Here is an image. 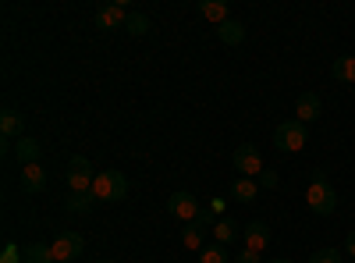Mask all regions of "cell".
<instances>
[{
  "instance_id": "30bf717a",
  "label": "cell",
  "mask_w": 355,
  "mask_h": 263,
  "mask_svg": "<svg viewBox=\"0 0 355 263\" xmlns=\"http://www.w3.org/2000/svg\"><path fill=\"white\" fill-rule=\"evenodd\" d=\"M295 114H299V121H302V125H313L320 114H323V100H320L316 93L306 90V93L299 96V103H295Z\"/></svg>"
},
{
  "instance_id": "9c48e42d",
  "label": "cell",
  "mask_w": 355,
  "mask_h": 263,
  "mask_svg": "<svg viewBox=\"0 0 355 263\" xmlns=\"http://www.w3.org/2000/svg\"><path fill=\"white\" fill-rule=\"evenodd\" d=\"M242 239H245V249L263 253L266 246H270V224L266 221H249V228H242Z\"/></svg>"
},
{
  "instance_id": "2e32d148",
  "label": "cell",
  "mask_w": 355,
  "mask_h": 263,
  "mask_svg": "<svg viewBox=\"0 0 355 263\" xmlns=\"http://www.w3.org/2000/svg\"><path fill=\"white\" fill-rule=\"evenodd\" d=\"M199 15L210 18L214 25H220V22L231 18V15H227V0H199Z\"/></svg>"
},
{
  "instance_id": "277c9868",
  "label": "cell",
  "mask_w": 355,
  "mask_h": 263,
  "mask_svg": "<svg viewBox=\"0 0 355 263\" xmlns=\"http://www.w3.org/2000/svg\"><path fill=\"white\" fill-rule=\"evenodd\" d=\"M85 249V239L78 235V231H61L53 242H50V253H53V263H71L78 260Z\"/></svg>"
},
{
  "instance_id": "ac0fdd59",
  "label": "cell",
  "mask_w": 355,
  "mask_h": 263,
  "mask_svg": "<svg viewBox=\"0 0 355 263\" xmlns=\"http://www.w3.org/2000/svg\"><path fill=\"white\" fill-rule=\"evenodd\" d=\"M256 196H259V182H256V178H234V185H231V199L252 203Z\"/></svg>"
},
{
  "instance_id": "9a60e30c",
  "label": "cell",
  "mask_w": 355,
  "mask_h": 263,
  "mask_svg": "<svg viewBox=\"0 0 355 263\" xmlns=\"http://www.w3.org/2000/svg\"><path fill=\"white\" fill-rule=\"evenodd\" d=\"M331 75H334V82H345V85H352V82H355V57H352V53H345V57H334Z\"/></svg>"
},
{
  "instance_id": "7a4b0ae2",
  "label": "cell",
  "mask_w": 355,
  "mask_h": 263,
  "mask_svg": "<svg viewBox=\"0 0 355 263\" xmlns=\"http://www.w3.org/2000/svg\"><path fill=\"white\" fill-rule=\"evenodd\" d=\"M128 178H125V174L121 171H100L96 174V182H93V196L100 199V203H121L125 196H128Z\"/></svg>"
},
{
  "instance_id": "f546056e",
  "label": "cell",
  "mask_w": 355,
  "mask_h": 263,
  "mask_svg": "<svg viewBox=\"0 0 355 263\" xmlns=\"http://www.w3.org/2000/svg\"><path fill=\"white\" fill-rule=\"evenodd\" d=\"M345 253L352 256V263H355V231H348V239H345Z\"/></svg>"
},
{
  "instance_id": "7402d4cb",
  "label": "cell",
  "mask_w": 355,
  "mask_h": 263,
  "mask_svg": "<svg viewBox=\"0 0 355 263\" xmlns=\"http://www.w3.org/2000/svg\"><path fill=\"white\" fill-rule=\"evenodd\" d=\"M199 263H227V249L217 242V246H202L199 249Z\"/></svg>"
},
{
  "instance_id": "1f68e13d",
  "label": "cell",
  "mask_w": 355,
  "mask_h": 263,
  "mask_svg": "<svg viewBox=\"0 0 355 263\" xmlns=\"http://www.w3.org/2000/svg\"><path fill=\"white\" fill-rule=\"evenodd\" d=\"M96 263H117V260H96Z\"/></svg>"
},
{
  "instance_id": "ffe728a7",
  "label": "cell",
  "mask_w": 355,
  "mask_h": 263,
  "mask_svg": "<svg viewBox=\"0 0 355 263\" xmlns=\"http://www.w3.org/2000/svg\"><path fill=\"white\" fill-rule=\"evenodd\" d=\"M21 263H53V253H50V246L33 242V246L21 249Z\"/></svg>"
},
{
  "instance_id": "cb8c5ba5",
  "label": "cell",
  "mask_w": 355,
  "mask_h": 263,
  "mask_svg": "<svg viewBox=\"0 0 355 263\" xmlns=\"http://www.w3.org/2000/svg\"><path fill=\"white\" fill-rule=\"evenodd\" d=\"M182 242H185L189 249H202V231H199L196 224H189V228L182 231Z\"/></svg>"
},
{
  "instance_id": "f1b7e54d",
  "label": "cell",
  "mask_w": 355,
  "mask_h": 263,
  "mask_svg": "<svg viewBox=\"0 0 355 263\" xmlns=\"http://www.w3.org/2000/svg\"><path fill=\"white\" fill-rule=\"evenodd\" d=\"M224 207H227V199H220V196H217V199H210V210H214L217 217H224Z\"/></svg>"
},
{
  "instance_id": "6da1fadb",
  "label": "cell",
  "mask_w": 355,
  "mask_h": 263,
  "mask_svg": "<svg viewBox=\"0 0 355 263\" xmlns=\"http://www.w3.org/2000/svg\"><path fill=\"white\" fill-rule=\"evenodd\" d=\"M306 207L316 217H331L338 210V192H334V185H331V178H327V171H323V167L313 171V182L306 189Z\"/></svg>"
},
{
  "instance_id": "8992f818",
  "label": "cell",
  "mask_w": 355,
  "mask_h": 263,
  "mask_svg": "<svg viewBox=\"0 0 355 263\" xmlns=\"http://www.w3.org/2000/svg\"><path fill=\"white\" fill-rule=\"evenodd\" d=\"M199 203H196V196L192 192H185V189H178V192H171L167 196V214L171 217H178V221H185V224H192L196 217H199Z\"/></svg>"
},
{
  "instance_id": "3957f363",
  "label": "cell",
  "mask_w": 355,
  "mask_h": 263,
  "mask_svg": "<svg viewBox=\"0 0 355 263\" xmlns=\"http://www.w3.org/2000/svg\"><path fill=\"white\" fill-rule=\"evenodd\" d=\"M306 142H309V132H306V125H302L299 118L281 121V125L274 128V146H277L281 153H299Z\"/></svg>"
},
{
  "instance_id": "4fadbf2b",
  "label": "cell",
  "mask_w": 355,
  "mask_h": 263,
  "mask_svg": "<svg viewBox=\"0 0 355 263\" xmlns=\"http://www.w3.org/2000/svg\"><path fill=\"white\" fill-rule=\"evenodd\" d=\"M217 40H220L224 46H239V43L245 40V25H242L239 18L220 22V25H217Z\"/></svg>"
},
{
  "instance_id": "ba28073f",
  "label": "cell",
  "mask_w": 355,
  "mask_h": 263,
  "mask_svg": "<svg viewBox=\"0 0 355 263\" xmlns=\"http://www.w3.org/2000/svg\"><path fill=\"white\" fill-rule=\"evenodd\" d=\"M128 15H132V11H128L125 0H117V4H107V8L96 11V28H125Z\"/></svg>"
},
{
  "instance_id": "d4e9b609",
  "label": "cell",
  "mask_w": 355,
  "mask_h": 263,
  "mask_svg": "<svg viewBox=\"0 0 355 263\" xmlns=\"http://www.w3.org/2000/svg\"><path fill=\"white\" fill-rule=\"evenodd\" d=\"M306 263H341V253L338 249H316Z\"/></svg>"
},
{
  "instance_id": "7c38bea8",
  "label": "cell",
  "mask_w": 355,
  "mask_h": 263,
  "mask_svg": "<svg viewBox=\"0 0 355 263\" xmlns=\"http://www.w3.org/2000/svg\"><path fill=\"white\" fill-rule=\"evenodd\" d=\"M21 189H25L28 196H40V192L46 189V171H43L40 164L21 167Z\"/></svg>"
},
{
  "instance_id": "5b68a950",
  "label": "cell",
  "mask_w": 355,
  "mask_h": 263,
  "mask_svg": "<svg viewBox=\"0 0 355 263\" xmlns=\"http://www.w3.org/2000/svg\"><path fill=\"white\" fill-rule=\"evenodd\" d=\"M68 185L71 192H93V182H96V174H93V164H89V157H71L68 160Z\"/></svg>"
},
{
  "instance_id": "e0dca14e",
  "label": "cell",
  "mask_w": 355,
  "mask_h": 263,
  "mask_svg": "<svg viewBox=\"0 0 355 263\" xmlns=\"http://www.w3.org/2000/svg\"><path fill=\"white\" fill-rule=\"evenodd\" d=\"M214 235H217L220 246H227V242H234V239L242 235V224L234 221V217H220V221L214 224Z\"/></svg>"
},
{
  "instance_id": "d6986e66",
  "label": "cell",
  "mask_w": 355,
  "mask_h": 263,
  "mask_svg": "<svg viewBox=\"0 0 355 263\" xmlns=\"http://www.w3.org/2000/svg\"><path fill=\"white\" fill-rule=\"evenodd\" d=\"M96 203H100V199H96L93 192H71V199L64 203V210H68V214H89Z\"/></svg>"
},
{
  "instance_id": "83f0119b",
  "label": "cell",
  "mask_w": 355,
  "mask_h": 263,
  "mask_svg": "<svg viewBox=\"0 0 355 263\" xmlns=\"http://www.w3.org/2000/svg\"><path fill=\"white\" fill-rule=\"evenodd\" d=\"M234 263H263V260H259V253H252V249H242L239 256H234Z\"/></svg>"
},
{
  "instance_id": "52a82bcc",
  "label": "cell",
  "mask_w": 355,
  "mask_h": 263,
  "mask_svg": "<svg viewBox=\"0 0 355 263\" xmlns=\"http://www.w3.org/2000/svg\"><path fill=\"white\" fill-rule=\"evenodd\" d=\"M234 171H242V178H259V171H263V153L256 150L252 142H242L239 150H234Z\"/></svg>"
},
{
  "instance_id": "44dd1931",
  "label": "cell",
  "mask_w": 355,
  "mask_h": 263,
  "mask_svg": "<svg viewBox=\"0 0 355 263\" xmlns=\"http://www.w3.org/2000/svg\"><path fill=\"white\" fill-rule=\"evenodd\" d=\"M125 33H132V36H146V33H150V18H146L142 11H132L128 22H125Z\"/></svg>"
},
{
  "instance_id": "5bb4252c",
  "label": "cell",
  "mask_w": 355,
  "mask_h": 263,
  "mask_svg": "<svg viewBox=\"0 0 355 263\" xmlns=\"http://www.w3.org/2000/svg\"><path fill=\"white\" fill-rule=\"evenodd\" d=\"M40 153H43V146H40L36 139H28V135H21V139L15 142V157H18V164H21V167L40 164Z\"/></svg>"
},
{
  "instance_id": "d6a6232c",
  "label": "cell",
  "mask_w": 355,
  "mask_h": 263,
  "mask_svg": "<svg viewBox=\"0 0 355 263\" xmlns=\"http://www.w3.org/2000/svg\"><path fill=\"white\" fill-rule=\"evenodd\" d=\"M284 263H291V260H284Z\"/></svg>"
},
{
  "instance_id": "603a6c76",
  "label": "cell",
  "mask_w": 355,
  "mask_h": 263,
  "mask_svg": "<svg viewBox=\"0 0 355 263\" xmlns=\"http://www.w3.org/2000/svg\"><path fill=\"white\" fill-rule=\"evenodd\" d=\"M217 221H220V217H217L210 207H202V210H199V217H196L192 224H196V228L202 231V235H206V231H214V224H217Z\"/></svg>"
},
{
  "instance_id": "484cf974",
  "label": "cell",
  "mask_w": 355,
  "mask_h": 263,
  "mask_svg": "<svg viewBox=\"0 0 355 263\" xmlns=\"http://www.w3.org/2000/svg\"><path fill=\"white\" fill-rule=\"evenodd\" d=\"M256 182H259V189H277V182H281V178H277V171H266V167H263Z\"/></svg>"
},
{
  "instance_id": "4dcf8cb0",
  "label": "cell",
  "mask_w": 355,
  "mask_h": 263,
  "mask_svg": "<svg viewBox=\"0 0 355 263\" xmlns=\"http://www.w3.org/2000/svg\"><path fill=\"white\" fill-rule=\"evenodd\" d=\"M266 263H284V260H277V256H274V260H266Z\"/></svg>"
},
{
  "instance_id": "4316f807",
  "label": "cell",
  "mask_w": 355,
  "mask_h": 263,
  "mask_svg": "<svg viewBox=\"0 0 355 263\" xmlns=\"http://www.w3.org/2000/svg\"><path fill=\"white\" fill-rule=\"evenodd\" d=\"M0 263H21V249H18L15 242H8L4 253H0Z\"/></svg>"
},
{
  "instance_id": "8fae6325",
  "label": "cell",
  "mask_w": 355,
  "mask_h": 263,
  "mask_svg": "<svg viewBox=\"0 0 355 263\" xmlns=\"http://www.w3.org/2000/svg\"><path fill=\"white\" fill-rule=\"evenodd\" d=\"M21 132H25V118H21V114L15 110V107H4V110H0V135H4L8 142L15 139H21Z\"/></svg>"
}]
</instances>
